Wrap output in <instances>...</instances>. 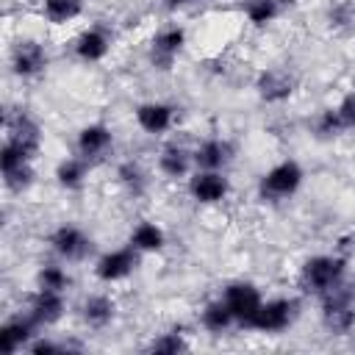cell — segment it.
Segmentation results:
<instances>
[{
    "label": "cell",
    "instance_id": "obj_1",
    "mask_svg": "<svg viewBox=\"0 0 355 355\" xmlns=\"http://www.w3.org/2000/svg\"><path fill=\"white\" fill-rule=\"evenodd\" d=\"M344 275H347V258L338 252H322V255H311L302 261L300 286L305 291L322 297L330 288H336L338 283H344Z\"/></svg>",
    "mask_w": 355,
    "mask_h": 355
},
{
    "label": "cell",
    "instance_id": "obj_2",
    "mask_svg": "<svg viewBox=\"0 0 355 355\" xmlns=\"http://www.w3.org/2000/svg\"><path fill=\"white\" fill-rule=\"evenodd\" d=\"M322 300V324L333 336H347L355 327V286L338 283Z\"/></svg>",
    "mask_w": 355,
    "mask_h": 355
},
{
    "label": "cell",
    "instance_id": "obj_3",
    "mask_svg": "<svg viewBox=\"0 0 355 355\" xmlns=\"http://www.w3.org/2000/svg\"><path fill=\"white\" fill-rule=\"evenodd\" d=\"M302 166L294 161V158H286V161H277L275 166H269L261 180H258V194L261 200H269V202H280V200H288L291 194H297V189L302 186Z\"/></svg>",
    "mask_w": 355,
    "mask_h": 355
},
{
    "label": "cell",
    "instance_id": "obj_4",
    "mask_svg": "<svg viewBox=\"0 0 355 355\" xmlns=\"http://www.w3.org/2000/svg\"><path fill=\"white\" fill-rule=\"evenodd\" d=\"M297 300L294 297H275V300H263L261 308L255 311V316L250 319L247 330L255 333H283L294 319H297Z\"/></svg>",
    "mask_w": 355,
    "mask_h": 355
},
{
    "label": "cell",
    "instance_id": "obj_5",
    "mask_svg": "<svg viewBox=\"0 0 355 355\" xmlns=\"http://www.w3.org/2000/svg\"><path fill=\"white\" fill-rule=\"evenodd\" d=\"M189 197L200 205H219L230 194V180L222 169H194L189 175Z\"/></svg>",
    "mask_w": 355,
    "mask_h": 355
},
{
    "label": "cell",
    "instance_id": "obj_6",
    "mask_svg": "<svg viewBox=\"0 0 355 355\" xmlns=\"http://www.w3.org/2000/svg\"><path fill=\"white\" fill-rule=\"evenodd\" d=\"M139 250L136 247H119V250H108L94 261V277L100 283H122L128 280L136 266H139Z\"/></svg>",
    "mask_w": 355,
    "mask_h": 355
},
{
    "label": "cell",
    "instance_id": "obj_7",
    "mask_svg": "<svg viewBox=\"0 0 355 355\" xmlns=\"http://www.w3.org/2000/svg\"><path fill=\"white\" fill-rule=\"evenodd\" d=\"M222 300H225L227 308L233 311L236 324H239V327H247L250 319L255 316V311L261 308L263 294H261V288H258L255 283H250V280H233V283L225 286Z\"/></svg>",
    "mask_w": 355,
    "mask_h": 355
},
{
    "label": "cell",
    "instance_id": "obj_8",
    "mask_svg": "<svg viewBox=\"0 0 355 355\" xmlns=\"http://www.w3.org/2000/svg\"><path fill=\"white\" fill-rule=\"evenodd\" d=\"M47 50L36 39H19L11 47V72L22 80H31L47 69Z\"/></svg>",
    "mask_w": 355,
    "mask_h": 355
},
{
    "label": "cell",
    "instance_id": "obj_9",
    "mask_svg": "<svg viewBox=\"0 0 355 355\" xmlns=\"http://www.w3.org/2000/svg\"><path fill=\"white\" fill-rule=\"evenodd\" d=\"M50 250L61 258V261H83L92 252V239L78 227V225H58L50 236H47Z\"/></svg>",
    "mask_w": 355,
    "mask_h": 355
},
{
    "label": "cell",
    "instance_id": "obj_10",
    "mask_svg": "<svg viewBox=\"0 0 355 355\" xmlns=\"http://www.w3.org/2000/svg\"><path fill=\"white\" fill-rule=\"evenodd\" d=\"M297 89V78L286 67H266L255 78V92L263 103H286Z\"/></svg>",
    "mask_w": 355,
    "mask_h": 355
},
{
    "label": "cell",
    "instance_id": "obj_11",
    "mask_svg": "<svg viewBox=\"0 0 355 355\" xmlns=\"http://www.w3.org/2000/svg\"><path fill=\"white\" fill-rule=\"evenodd\" d=\"M6 141L25 147L36 158L42 150V128L28 111H8L6 114Z\"/></svg>",
    "mask_w": 355,
    "mask_h": 355
},
{
    "label": "cell",
    "instance_id": "obj_12",
    "mask_svg": "<svg viewBox=\"0 0 355 355\" xmlns=\"http://www.w3.org/2000/svg\"><path fill=\"white\" fill-rule=\"evenodd\" d=\"M183 47H186V28H180V25L161 28L153 36V44H150V61H153V67L169 69L175 64V58L180 55Z\"/></svg>",
    "mask_w": 355,
    "mask_h": 355
},
{
    "label": "cell",
    "instance_id": "obj_13",
    "mask_svg": "<svg viewBox=\"0 0 355 355\" xmlns=\"http://www.w3.org/2000/svg\"><path fill=\"white\" fill-rule=\"evenodd\" d=\"M133 119L147 136H164L175 125V105L164 100H147L133 108Z\"/></svg>",
    "mask_w": 355,
    "mask_h": 355
},
{
    "label": "cell",
    "instance_id": "obj_14",
    "mask_svg": "<svg viewBox=\"0 0 355 355\" xmlns=\"http://www.w3.org/2000/svg\"><path fill=\"white\" fill-rule=\"evenodd\" d=\"M67 313V300L64 291H50V288H36L28 300V316L39 324V327H50L55 322H61V316Z\"/></svg>",
    "mask_w": 355,
    "mask_h": 355
},
{
    "label": "cell",
    "instance_id": "obj_15",
    "mask_svg": "<svg viewBox=\"0 0 355 355\" xmlns=\"http://www.w3.org/2000/svg\"><path fill=\"white\" fill-rule=\"evenodd\" d=\"M114 147V133L108 125L103 122H89L78 130V139H75V150L78 155H83L86 161H97L103 158L108 150Z\"/></svg>",
    "mask_w": 355,
    "mask_h": 355
},
{
    "label": "cell",
    "instance_id": "obj_16",
    "mask_svg": "<svg viewBox=\"0 0 355 355\" xmlns=\"http://www.w3.org/2000/svg\"><path fill=\"white\" fill-rule=\"evenodd\" d=\"M36 322L25 313V316H11L0 324V352L3 355H14L19 349H28V344L36 338Z\"/></svg>",
    "mask_w": 355,
    "mask_h": 355
},
{
    "label": "cell",
    "instance_id": "obj_17",
    "mask_svg": "<svg viewBox=\"0 0 355 355\" xmlns=\"http://www.w3.org/2000/svg\"><path fill=\"white\" fill-rule=\"evenodd\" d=\"M72 53H75V58L83 61V64H97V61H103V58L111 53V36H108V31L100 28V25H92V28L80 31L78 39L72 42Z\"/></svg>",
    "mask_w": 355,
    "mask_h": 355
},
{
    "label": "cell",
    "instance_id": "obj_18",
    "mask_svg": "<svg viewBox=\"0 0 355 355\" xmlns=\"http://www.w3.org/2000/svg\"><path fill=\"white\" fill-rule=\"evenodd\" d=\"M80 319L89 330H105L116 319V300L108 294H89L80 305Z\"/></svg>",
    "mask_w": 355,
    "mask_h": 355
},
{
    "label": "cell",
    "instance_id": "obj_19",
    "mask_svg": "<svg viewBox=\"0 0 355 355\" xmlns=\"http://www.w3.org/2000/svg\"><path fill=\"white\" fill-rule=\"evenodd\" d=\"M194 169V153L186 150L183 144H166L161 153H158V172L169 180H178V178H189Z\"/></svg>",
    "mask_w": 355,
    "mask_h": 355
},
{
    "label": "cell",
    "instance_id": "obj_20",
    "mask_svg": "<svg viewBox=\"0 0 355 355\" xmlns=\"http://www.w3.org/2000/svg\"><path fill=\"white\" fill-rule=\"evenodd\" d=\"M233 158L227 139H205L194 147V169H225Z\"/></svg>",
    "mask_w": 355,
    "mask_h": 355
},
{
    "label": "cell",
    "instance_id": "obj_21",
    "mask_svg": "<svg viewBox=\"0 0 355 355\" xmlns=\"http://www.w3.org/2000/svg\"><path fill=\"white\" fill-rule=\"evenodd\" d=\"M89 169H92V161H86L83 155H69L64 161H58L55 166V183L67 191L72 189H80L89 178Z\"/></svg>",
    "mask_w": 355,
    "mask_h": 355
},
{
    "label": "cell",
    "instance_id": "obj_22",
    "mask_svg": "<svg viewBox=\"0 0 355 355\" xmlns=\"http://www.w3.org/2000/svg\"><path fill=\"white\" fill-rule=\"evenodd\" d=\"M200 324H202V330H208V333H225V330H230V327L236 324V316H233V311L227 308V302H225L222 297H216V300H211V302L202 305V311H200Z\"/></svg>",
    "mask_w": 355,
    "mask_h": 355
},
{
    "label": "cell",
    "instance_id": "obj_23",
    "mask_svg": "<svg viewBox=\"0 0 355 355\" xmlns=\"http://www.w3.org/2000/svg\"><path fill=\"white\" fill-rule=\"evenodd\" d=\"M166 244V233L161 225L141 219L133 230H130V247H136L139 252H161Z\"/></svg>",
    "mask_w": 355,
    "mask_h": 355
},
{
    "label": "cell",
    "instance_id": "obj_24",
    "mask_svg": "<svg viewBox=\"0 0 355 355\" xmlns=\"http://www.w3.org/2000/svg\"><path fill=\"white\" fill-rule=\"evenodd\" d=\"M83 14V0H42V17L53 25H67Z\"/></svg>",
    "mask_w": 355,
    "mask_h": 355
},
{
    "label": "cell",
    "instance_id": "obj_25",
    "mask_svg": "<svg viewBox=\"0 0 355 355\" xmlns=\"http://www.w3.org/2000/svg\"><path fill=\"white\" fill-rule=\"evenodd\" d=\"M277 14H280V3L277 0H247L244 3V17L255 28H266L269 22H275Z\"/></svg>",
    "mask_w": 355,
    "mask_h": 355
},
{
    "label": "cell",
    "instance_id": "obj_26",
    "mask_svg": "<svg viewBox=\"0 0 355 355\" xmlns=\"http://www.w3.org/2000/svg\"><path fill=\"white\" fill-rule=\"evenodd\" d=\"M72 283L69 272L61 263H44L36 272V288H50V291H67Z\"/></svg>",
    "mask_w": 355,
    "mask_h": 355
},
{
    "label": "cell",
    "instance_id": "obj_27",
    "mask_svg": "<svg viewBox=\"0 0 355 355\" xmlns=\"http://www.w3.org/2000/svg\"><path fill=\"white\" fill-rule=\"evenodd\" d=\"M186 349H189V341L183 338V327H172V330L161 333L147 347V352H155V355H175V352H186Z\"/></svg>",
    "mask_w": 355,
    "mask_h": 355
},
{
    "label": "cell",
    "instance_id": "obj_28",
    "mask_svg": "<svg viewBox=\"0 0 355 355\" xmlns=\"http://www.w3.org/2000/svg\"><path fill=\"white\" fill-rule=\"evenodd\" d=\"M116 178H119V183L125 186V191L133 194V197L144 194V189H147V175H144V169H141L136 161H125V164H119Z\"/></svg>",
    "mask_w": 355,
    "mask_h": 355
},
{
    "label": "cell",
    "instance_id": "obj_29",
    "mask_svg": "<svg viewBox=\"0 0 355 355\" xmlns=\"http://www.w3.org/2000/svg\"><path fill=\"white\" fill-rule=\"evenodd\" d=\"M33 178H36L33 164H22V166H17V169L3 172V183H6V189H8V191H14V194L28 191V189L33 186Z\"/></svg>",
    "mask_w": 355,
    "mask_h": 355
},
{
    "label": "cell",
    "instance_id": "obj_30",
    "mask_svg": "<svg viewBox=\"0 0 355 355\" xmlns=\"http://www.w3.org/2000/svg\"><path fill=\"white\" fill-rule=\"evenodd\" d=\"M333 114H336V119H338L341 133L355 130V92L344 94V97H341V103H338V105H333Z\"/></svg>",
    "mask_w": 355,
    "mask_h": 355
},
{
    "label": "cell",
    "instance_id": "obj_31",
    "mask_svg": "<svg viewBox=\"0 0 355 355\" xmlns=\"http://www.w3.org/2000/svg\"><path fill=\"white\" fill-rule=\"evenodd\" d=\"M28 349H31L33 355H50V352H64L67 347L58 344V341H50V338H33V341L28 344Z\"/></svg>",
    "mask_w": 355,
    "mask_h": 355
},
{
    "label": "cell",
    "instance_id": "obj_32",
    "mask_svg": "<svg viewBox=\"0 0 355 355\" xmlns=\"http://www.w3.org/2000/svg\"><path fill=\"white\" fill-rule=\"evenodd\" d=\"M211 0H161V6L166 11H183V8H191V6H205Z\"/></svg>",
    "mask_w": 355,
    "mask_h": 355
},
{
    "label": "cell",
    "instance_id": "obj_33",
    "mask_svg": "<svg viewBox=\"0 0 355 355\" xmlns=\"http://www.w3.org/2000/svg\"><path fill=\"white\" fill-rule=\"evenodd\" d=\"M280 6H291V3H297V0H277Z\"/></svg>",
    "mask_w": 355,
    "mask_h": 355
}]
</instances>
